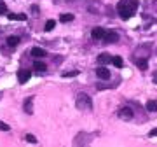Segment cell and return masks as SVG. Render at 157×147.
<instances>
[{
  "label": "cell",
  "mask_w": 157,
  "mask_h": 147,
  "mask_svg": "<svg viewBox=\"0 0 157 147\" xmlns=\"http://www.w3.org/2000/svg\"><path fill=\"white\" fill-rule=\"evenodd\" d=\"M75 75H78V70H72V72L63 74V77H75Z\"/></svg>",
  "instance_id": "21"
},
{
  "label": "cell",
  "mask_w": 157,
  "mask_h": 147,
  "mask_svg": "<svg viewBox=\"0 0 157 147\" xmlns=\"http://www.w3.org/2000/svg\"><path fill=\"white\" fill-rule=\"evenodd\" d=\"M103 42L105 44H112V42H117L119 40V34L117 32H105V35H103Z\"/></svg>",
  "instance_id": "3"
},
{
  "label": "cell",
  "mask_w": 157,
  "mask_h": 147,
  "mask_svg": "<svg viewBox=\"0 0 157 147\" xmlns=\"http://www.w3.org/2000/svg\"><path fill=\"white\" fill-rule=\"evenodd\" d=\"M119 116H121L122 119H126V121H129V119H133L135 112H133V109L131 107H122L121 110H119Z\"/></svg>",
  "instance_id": "5"
},
{
  "label": "cell",
  "mask_w": 157,
  "mask_h": 147,
  "mask_svg": "<svg viewBox=\"0 0 157 147\" xmlns=\"http://www.w3.org/2000/svg\"><path fill=\"white\" fill-rule=\"evenodd\" d=\"M9 130H11V126L4 123V121H0V131H9Z\"/></svg>",
  "instance_id": "20"
},
{
  "label": "cell",
  "mask_w": 157,
  "mask_h": 147,
  "mask_svg": "<svg viewBox=\"0 0 157 147\" xmlns=\"http://www.w3.org/2000/svg\"><path fill=\"white\" fill-rule=\"evenodd\" d=\"M7 11V7H6V4L4 2H0V14H4V12Z\"/></svg>",
  "instance_id": "23"
},
{
  "label": "cell",
  "mask_w": 157,
  "mask_h": 147,
  "mask_svg": "<svg viewBox=\"0 0 157 147\" xmlns=\"http://www.w3.org/2000/svg\"><path fill=\"white\" fill-rule=\"evenodd\" d=\"M45 54H47V51L42 49V47H33L32 49V56H35V58H44Z\"/></svg>",
  "instance_id": "10"
},
{
  "label": "cell",
  "mask_w": 157,
  "mask_h": 147,
  "mask_svg": "<svg viewBox=\"0 0 157 147\" xmlns=\"http://www.w3.org/2000/svg\"><path fill=\"white\" fill-rule=\"evenodd\" d=\"M136 67L140 68V70H147V67H148V63H147L145 58H141V60H136Z\"/></svg>",
  "instance_id": "16"
},
{
  "label": "cell",
  "mask_w": 157,
  "mask_h": 147,
  "mask_svg": "<svg viewBox=\"0 0 157 147\" xmlns=\"http://www.w3.org/2000/svg\"><path fill=\"white\" fill-rule=\"evenodd\" d=\"M105 32H107V30H103L101 26H96V28H93V32H91V37L94 40H101L103 35H105Z\"/></svg>",
  "instance_id": "8"
},
{
  "label": "cell",
  "mask_w": 157,
  "mask_h": 147,
  "mask_svg": "<svg viewBox=\"0 0 157 147\" xmlns=\"http://www.w3.org/2000/svg\"><path fill=\"white\" fill-rule=\"evenodd\" d=\"M93 140V137L91 135H86V133H78V137L73 140V144L75 145H82V144H86V142H91Z\"/></svg>",
  "instance_id": "7"
},
{
  "label": "cell",
  "mask_w": 157,
  "mask_h": 147,
  "mask_svg": "<svg viewBox=\"0 0 157 147\" xmlns=\"http://www.w3.org/2000/svg\"><path fill=\"white\" fill-rule=\"evenodd\" d=\"M112 63H113L117 68H122V67H124V60H122L121 56H113V58H112Z\"/></svg>",
  "instance_id": "15"
},
{
  "label": "cell",
  "mask_w": 157,
  "mask_h": 147,
  "mask_svg": "<svg viewBox=\"0 0 157 147\" xmlns=\"http://www.w3.org/2000/svg\"><path fill=\"white\" fill-rule=\"evenodd\" d=\"M147 110H150V112H157V100H150V102H147Z\"/></svg>",
  "instance_id": "14"
},
{
  "label": "cell",
  "mask_w": 157,
  "mask_h": 147,
  "mask_svg": "<svg viewBox=\"0 0 157 147\" xmlns=\"http://www.w3.org/2000/svg\"><path fill=\"white\" fill-rule=\"evenodd\" d=\"M32 12H35V14L39 12V9H37V6H32Z\"/></svg>",
  "instance_id": "25"
},
{
  "label": "cell",
  "mask_w": 157,
  "mask_h": 147,
  "mask_svg": "<svg viewBox=\"0 0 157 147\" xmlns=\"http://www.w3.org/2000/svg\"><path fill=\"white\" fill-rule=\"evenodd\" d=\"M30 77H32V72H30V70H19V72H17V81H19V84L28 82Z\"/></svg>",
  "instance_id": "6"
},
{
  "label": "cell",
  "mask_w": 157,
  "mask_h": 147,
  "mask_svg": "<svg viewBox=\"0 0 157 147\" xmlns=\"http://www.w3.org/2000/svg\"><path fill=\"white\" fill-rule=\"evenodd\" d=\"M96 75L100 77V79H103V81H108L112 75H110V70H108L107 67H98L96 68Z\"/></svg>",
  "instance_id": "4"
},
{
  "label": "cell",
  "mask_w": 157,
  "mask_h": 147,
  "mask_svg": "<svg viewBox=\"0 0 157 147\" xmlns=\"http://www.w3.org/2000/svg\"><path fill=\"white\" fill-rule=\"evenodd\" d=\"M98 62H100L101 65H105V63H112V56H110L108 53H101L100 56H98Z\"/></svg>",
  "instance_id": "12"
},
{
  "label": "cell",
  "mask_w": 157,
  "mask_h": 147,
  "mask_svg": "<svg viewBox=\"0 0 157 147\" xmlns=\"http://www.w3.org/2000/svg\"><path fill=\"white\" fill-rule=\"evenodd\" d=\"M75 105L80 110H91L93 109V102H91L89 95H86V93H78L77 100H75Z\"/></svg>",
  "instance_id": "2"
},
{
  "label": "cell",
  "mask_w": 157,
  "mask_h": 147,
  "mask_svg": "<svg viewBox=\"0 0 157 147\" xmlns=\"http://www.w3.org/2000/svg\"><path fill=\"white\" fill-rule=\"evenodd\" d=\"M9 19H21V21H25L26 14H9Z\"/></svg>",
  "instance_id": "18"
},
{
  "label": "cell",
  "mask_w": 157,
  "mask_h": 147,
  "mask_svg": "<svg viewBox=\"0 0 157 147\" xmlns=\"http://www.w3.org/2000/svg\"><path fill=\"white\" fill-rule=\"evenodd\" d=\"M25 112L26 114L33 112V98H32V96H28V98L25 100Z\"/></svg>",
  "instance_id": "9"
},
{
  "label": "cell",
  "mask_w": 157,
  "mask_h": 147,
  "mask_svg": "<svg viewBox=\"0 0 157 147\" xmlns=\"http://www.w3.org/2000/svg\"><path fill=\"white\" fill-rule=\"evenodd\" d=\"M138 9V0H121L117 4V12L122 19H129Z\"/></svg>",
  "instance_id": "1"
},
{
  "label": "cell",
  "mask_w": 157,
  "mask_h": 147,
  "mask_svg": "<svg viewBox=\"0 0 157 147\" xmlns=\"http://www.w3.org/2000/svg\"><path fill=\"white\" fill-rule=\"evenodd\" d=\"M45 70H47V63H40V62L33 63V72L42 74V72H45Z\"/></svg>",
  "instance_id": "11"
},
{
  "label": "cell",
  "mask_w": 157,
  "mask_h": 147,
  "mask_svg": "<svg viewBox=\"0 0 157 147\" xmlns=\"http://www.w3.org/2000/svg\"><path fill=\"white\" fill-rule=\"evenodd\" d=\"M148 135H150V137H157V128H154V130H152Z\"/></svg>",
  "instance_id": "24"
},
{
  "label": "cell",
  "mask_w": 157,
  "mask_h": 147,
  "mask_svg": "<svg viewBox=\"0 0 157 147\" xmlns=\"http://www.w3.org/2000/svg\"><path fill=\"white\" fill-rule=\"evenodd\" d=\"M7 44L11 46V47H16L19 44V37L17 35H11V37H7Z\"/></svg>",
  "instance_id": "13"
},
{
  "label": "cell",
  "mask_w": 157,
  "mask_h": 147,
  "mask_svg": "<svg viewBox=\"0 0 157 147\" xmlns=\"http://www.w3.org/2000/svg\"><path fill=\"white\" fill-rule=\"evenodd\" d=\"M54 25H56V23L52 21V19H47V23H45V26H44V28H45V32H49V30H52V28H54Z\"/></svg>",
  "instance_id": "19"
},
{
  "label": "cell",
  "mask_w": 157,
  "mask_h": 147,
  "mask_svg": "<svg viewBox=\"0 0 157 147\" xmlns=\"http://www.w3.org/2000/svg\"><path fill=\"white\" fill-rule=\"evenodd\" d=\"M0 96H2V95H0Z\"/></svg>",
  "instance_id": "27"
},
{
  "label": "cell",
  "mask_w": 157,
  "mask_h": 147,
  "mask_svg": "<svg viewBox=\"0 0 157 147\" xmlns=\"http://www.w3.org/2000/svg\"><path fill=\"white\" fill-rule=\"evenodd\" d=\"M59 21H61V23L73 21V14H61V16H59Z\"/></svg>",
  "instance_id": "17"
},
{
  "label": "cell",
  "mask_w": 157,
  "mask_h": 147,
  "mask_svg": "<svg viewBox=\"0 0 157 147\" xmlns=\"http://www.w3.org/2000/svg\"><path fill=\"white\" fill-rule=\"evenodd\" d=\"M25 138H26V142H30V144H37V138H35L33 135H26Z\"/></svg>",
  "instance_id": "22"
},
{
  "label": "cell",
  "mask_w": 157,
  "mask_h": 147,
  "mask_svg": "<svg viewBox=\"0 0 157 147\" xmlns=\"http://www.w3.org/2000/svg\"><path fill=\"white\" fill-rule=\"evenodd\" d=\"M154 84H157V74H154Z\"/></svg>",
  "instance_id": "26"
}]
</instances>
